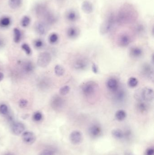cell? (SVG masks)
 Wrapping results in <instances>:
<instances>
[{
  "label": "cell",
  "mask_w": 154,
  "mask_h": 155,
  "mask_svg": "<svg viewBox=\"0 0 154 155\" xmlns=\"http://www.w3.org/2000/svg\"><path fill=\"white\" fill-rule=\"evenodd\" d=\"M137 17L134 8L130 4H125L119 11L116 21L119 24H127L134 21Z\"/></svg>",
  "instance_id": "1"
},
{
  "label": "cell",
  "mask_w": 154,
  "mask_h": 155,
  "mask_svg": "<svg viewBox=\"0 0 154 155\" xmlns=\"http://www.w3.org/2000/svg\"><path fill=\"white\" fill-rule=\"evenodd\" d=\"M98 89V85L94 81H89L86 82L82 86V92L87 97L92 96Z\"/></svg>",
  "instance_id": "2"
},
{
  "label": "cell",
  "mask_w": 154,
  "mask_h": 155,
  "mask_svg": "<svg viewBox=\"0 0 154 155\" xmlns=\"http://www.w3.org/2000/svg\"><path fill=\"white\" fill-rule=\"evenodd\" d=\"M115 21H116L115 16L113 14H110L100 27V31L101 34H105L109 32L114 26Z\"/></svg>",
  "instance_id": "3"
},
{
  "label": "cell",
  "mask_w": 154,
  "mask_h": 155,
  "mask_svg": "<svg viewBox=\"0 0 154 155\" xmlns=\"http://www.w3.org/2000/svg\"><path fill=\"white\" fill-rule=\"evenodd\" d=\"M140 100L146 102H151L154 99V91L152 88L146 87L142 89L141 91Z\"/></svg>",
  "instance_id": "4"
},
{
  "label": "cell",
  "mask_w": 154,
  "mask_h": 155,
  "mask_svg": "<svg viewBox=\"0 0 154 155\" xmlns=\"http://www.w3.org/2000/svg\"><path fill=\"white\" fill-rule=\"evenodd\" d=\"M52 56L49 53L44 52L39 54L37 64L41 67H46L51 62Z\"/></svg>",
  "instance_id": "5"
},
{
  "label": "cell",
  "mask_w": 154,
  "mask_h": 155,
  "mask_svg": "<svg viewBox=\"0 0 154 155\" xmlns=\"http://www.w3.org/2000/svg\"><path fill=\"white\" fill-rule=\"evenodd\" d=\"M141 74L144 76L149 79L153 82L154 81V69L150 64L144 63L142 64L141 69Z\"/></svg>",
  "instance_id": "6"
},
{
  "label": "cell",
  "mask_w": 154,
  "mask_h": 155,
  "mask_svg": "<svg viewBox=\"0 0 154 155\" xmlns=\"http://www.w3.org/2000/svg\"><path fill=\"white\" fill-rule=\"evenodd\" d=\"M64 99L58 95L54 96L51 101V106L56 110L62 109L65 105Z\"/></svg>",
  "instance_id": "7"
},
{
  "label": "cell",
  "mask_w": 154,
  "mask_h": 155,
  "mask_svg": "<svg viewBox=\"0 0 154 155\" xmlns=\"http://www.w3.org/2000/svg\"><path fill=\"white\" fill-rule=\"evenodd\" d=\"M89 62L84 58H80L75 60L73 64V67L76 70H84L88 67Z\"/></svg>",
  "instance_id": "8"
},
{
  "label": "cell",
  "mask_w": 154,
  "mask_h": 155,
  "mask_svg": "<svg viewBox=\"0 0 154 155\" xmlns=\"http://www.w3.org/2000/svg\"><path fill=\"white\" fill-rule=\"evenodd\" d=\"M69 139L73 144H79L82 141V134L79 131H73L70 134Z\"/></svg>",
  "instance_id": "9"
},
{
  "label": "cell",
  "mask_w": 154,
  "mask_h": 155,
  "mask_svg": "<svg viewBox=\"0 0 154 155\" xmlns=\"http://www.w3.org/2000/svg\"><path fill=\"white\" fill-rule=\"evenodd\" d=\"M106 87L109 91L113 93L120 88L119 80L115 78H110L106 82Z\"/></svg>",
  "instance_id": "10"
},
{
  "label": "cell",
  "mask_w": 154,
  "mask_h": 155,
  "mask_svg": "<svg viewBox=\"0 0 154 155\" xmlns=\"http://www.w3.org/2000/svg\"><path fill=\"white\" fill-rule=\"evenodd\" d=\"M48 8L46 5L43 3H38L35 7L34 11L37 17L42 18L43 16L48 11Z\"/></svg>",
  "instance_id": "11"
},
{
  "label": "cell",
  "mask_w": 154,
  "mask_h": 155,
  "mask_svg": "<svg viewBox=\"0 0 154 155\" xmlns=\"http://www.w3.org/2000/svg\"><path fill=\"white\" fill-rule=\"evenodd\" d=\"M22 137L23 141L28 144H32L36 141L35 136L31 131H27L24 132Z\"/></svg>",
  "instance_id": "12"
},
{
  "label": "cell",
  "mask_w": 154,
  "mask_h": 155,
  "mask_svg": "<svg viewBox=\"0 0 154 155\" xmlns=\"http://www.w3.org/2000/svg\"><path fill=\"white\" fill-rule=\"evenodd\" d=\"M42 19H43L44 23L46 25H53L56 22L57 18L55 15L49 10L43 16Z\"/></svg>",
  "instance_id": "13"
},
{
  "label": "cell",
  "mask_w": 154,
  "mask_h": 155,
  "mask_svg": "<svg viewBox=\"0 0 154 155\" xmlns=\"http://www.w3.org/2000/svg\"><path fill=\"white\" fill-rule=\"evenodd\" d=\"M102 132V129L99 125L94 124L90 126L89 129V133L92 137H97Z\"/></svg>",
  "instance_id": "14"
},
{
  "label": "cell",
  "mask_w": 154,
  "mask_h": 155,
  "mask_svg": "<svg viewBox=\"0 0 154 155\" xmlns=\"http://www.w3.org/2000/svg\"><path fill=\"white\" fill-rule=\"evenodd\" d=\"M131 41L132 39L130 36L126 33L120 35L118 39L119 45L121 47L127 46L131 42Z\"/></svg>",
  "instance_id": "15"
},
{
  "label": "cell",
  "mask_w": 154,
  "mask_h": 155,
  "mask_svg": "<svg viewBox=\"0 0 154 155\" xmlns=\"http://www.w3.org/2000/svg\"><path fill=\"white\" fill-rule=\"evenodd\" d=\"M47 25L43 21L37 22L35 24V30L39 35H45L47 30Z\"/></svg>",
  "instance_id": "16"
},
{
  "label": "cell",
  "mask_w": 154,
  "mask_h": 155,
  "mask_svg": "<svg viewBox=\"0 0 154 155\" xmlns=\"http://www.w3.org/2000/svg\"><path fill=\"white\" fill-rule=\"evenodd\" d=\"M11 129L13 134L19 135L22 133L25 129V126L23 124L20 122H16L12 124Z\"/></svg>",
  "instance_id": "17"
},
{
  "label": "cell",
  "mask_w": 154,
  "mask_h": 155,
  "mask_svg": "<svg viewBox=\"0 0 154 155\" xmlns=\"http://www.w3.org/2000/svg\"><path fill=\"white\" fill-rule=\"evenodd\" d=\"M114 94V100L118 102H123L126 96V92L120 88H119Z\"/></svg>",
  "instance_id": "18"
},
{
  "label": "cell",
  "mask_w": 154,
  "mask_h": 155,
  "mask_svg": "<svg viewBox=\"0 0 154 155\" xmlns=\"http://www.w3.org/2000/svg\"><path fill=\"white\" fill-rule=\"evenodd\" d=\"M79 31L78 28L75 26H71L68 28L67 31V35L68 37L71 39H74L78 36Z\"/></svg>",
  "instance_id": "19"
},
{
  "label": "cell",
  "mask_w": 154,
  "mask_h": 155,
  "mask_svg": "<svg viewBox=\"0 0 154 155\" xmlns=\"http://www.w3.org/2000/svg\"><path fill=\"white\" fill-rule=\"evenodd\" d=\"M129 54L133 58H138L143 54V51L138 47L134 46L130 49Z\"/></svg>",
  "instance_id": "20"
},
{
  "label": "cell",
  "mask_w": 154,
  "mask_h": 155,
  "mask_svg": "<svg viewBox=\"0 0 154 155\" xmlns=\"http://www.w3.org/2000/svg\"><path fill=\"white\" fill-rule=\"evenodd\" d=\"M148 105L147 102L142 100H139L136 104V109L139 112L144 113L147 112L148 109Z\"/></svg>",
  "instance_id": "21"
},
{
  "label": "cell",
  "mask_w": 154,
  "mask_h": 155,
  "mask_svg": "<svg viewBox=\"0 0 154 155\" xmlns=\"http://www.w3.org/2000/svg\"><path fill=\"white\" fill-rule=\"evenodd\" d=\"M66 18L68 21L74 22L77 20L78 15L76 11L71 10L67 12L66 15Z\"/></svg>",
  "instance_id": "22"
},
{
  "label": "cell",
  "mask_w": 154,
  "mask_h": 155,
  "mask_svg": "<svg viewBox=\"0 0 154 155\" xmlns=\"http://www.w3.org/2000/svg\"><path fill=\"white\" fill-rule=\"evenodd\" d=\"M82 9L86 14H90L93 11V6L92 3L89 1H84L82 4Z\"/></svg>",
  "instance_id": "23"
},
{
  "label": "cell",
  "mask_w": 154,
  "mask_h": 155,
  "mask_svg": "<svg viewBox=\"0 0 154 155\" xmlns=\"http://www.w3.org/2000/svg\"><path fill=\"white\" fill-rule=\"evenodd\" d=\"M112 135L116 139L121 140L125 137L124 132L119 129H114L112 130Z\"/></svg>",
  "instance_id": "24"
},
{
  "label": "cell",
  "mask_w": 154,
  "mask_h": 155,
  "mask_svg": "<svg viewBox=\"0 0 154 155\" xmlns=\"http://www.w3.org/2000/svg\"><path fill=\"white\" fill-rule=\"evenodd\" d=\"M8 3L11 9L16 10L21 6L22 0H8Z\"/></svg>",
  "instance_id": "25"
},
{
  "label": "cell",
  "mask_w": 154,
  "mask_h": 155,
  "mask_svg": "<svg viewBox=\"0 0 154 155\" xmlns=\"http://www.w3.org/2000/svg\"><path fill=\"white\" fill-rule=\"evenodd\" d=\"M11 23V20L8 16H4L0 18V26L2 28L8 27Z\"/></svg>",
  "instance_id": "26"
},
{
  "label": "cell",
  "mask_w": 154,
  "mask_h": 155,
  "mask_svg": "<svg viewBox=\"0 0 154 155\" xmlns=\"http://www.w3.org/2000/svg\"><path fill=\"white\" fill-rule=\"evenodd\" d=\"M22 69L26 73H30L33 71L34 66L31 62L26 61L23 64Z\"/></svg>",
  "instance_id": "27"
},
{
  "label": "cell",
  "mask_w": 154,
  "mask_h": 155,
  "mask_svg": "<svg viewBox=\"0 0 154 155\" xmlns=\"http://www.w3.org/2000/svg\"><path fill=\"white\" fill-rule=\"evenodd\" d=\"M127 115V113L123 109H120L117 111L115 113V117L116 119L119 121H123L125 119Z\"/></svg>",
  "instance_id": "28"
},
{
  "label": "cell",
  "mask_w": 154,
  "mask_h": 155,
  "mask_svg": "<svg viewBox=\"0 0 154 155\" xmlns=\"http://www.w3.org/2000/svg\"><path fill=\"white\" fill-rule=\"evenodd\" d=\"M13 34L15 42L16 43L20 42L22 38V33L21 30L17 28H15L13 30Z\"/></svg>",
  "instance_id": "29"
},
{
  "label": "cell",
  "mask_w": 154,
  "mask_h": 155,
  "mask_svg": "<svg viewBox=\"0 0 154 155\" xmlns=\"http://www.w3.org/2000/svg\"><path fill=\"white\" fill-rule=\"evenodd\" d=\"M54 72L56 75L59 77L63 76L65 74V70L64 68L61 65H57L54 68Z\"/></svg>",
  "instance_id": "30"
},
{
  "label": "cell",
  "mask_w": 154,
  "mask_h": 155,
  "mask_svg": "<svg viewBox=\"0 0 154 155\" xmlns=\"http://www.w3.org/2000/svg\"><path fill=\"white\" fill-rule=\"evenodd\" d=\"M138 84V80L134 77H130L128 81V84L130 88H135Z\"/></svg>",
  "instance_id": "31"
},
{
  "label": "cell",
  "mask_w": 154,
  "mask_h": 155,
  "mask_svg": "<svg viewBox=\"0 0 154 155\" xmlns=\"http://www.w3.org/2000/svg\"><path fill=\"white\" fill-rule=\"evenodd\" d=\"M31 19L28 16H25L22 18L21 21V24L23 27H27L31 23Z\"/></svg>",
  "instance_id": "32"
},
{
  "label": "cell",
  "mask_w": 154,
  "mask_h": 155,
  "mask_svg": "<svg viewBox=\"0 0 154 155\" xmlns=\"http://www.w3.org/2000/svg\"><path fill=\"white\" fill-rule=\"evenodd\" d=\"M71 88L68 85H65L63 87H61L59 90V93L62 96H65L67 95L70 92Z\"/></svg>",
  "instance_id": "33"
},
{
  "label": "cell",
  "mask_w": 154,
  "mask_h": 155,
  "mask_svg": "<svg viewBox=\"0 0 154 155\" xmlns=\"http://www.w3.org/2000/svg\"><path fill=\"white\" fill-rule=\"evenodd\" d=\"M58 39H59V36H58V35L57 33H53L49 36V42L51 44H54L57 42V41H58Z\"/></svg>",
  "instance_id": "34"
},
{
  "label": "cell",
  "mask_w": 154,
  "mask_h": 155,
  "mask_svg": "<svg viewBox=\"0 0 154 155\" xmlns=\"http://www.w3.org/2000/svg\"><path fill=\"white\" fill-rule=\"evenodd\" d=\"M39 155H55V151L52 149H46L43 150Z\"/></svg>",
  "instance_id": "35"
},
{
  "label": "cell",
  "mask_w": 154,
  "mask_h": 155,
  "mask_svg": "<svg viewBox=\"0 0 154 155\" xmlns=\"http://www.w3.org/2000/svg\"><path fill=\"white\" fill-rule=\"evenodd\" d=\"M0 113L4 115L8 114V108L6 105L5 104H1L0 105Z\"/></svg>",
  "instance_id": "36"
},
{
  "label": "cell",
  "mask_w": 154,
  "mask_h": 155,
  "mask_svg": "<svg viewBox=\"0 0 154 155\" xmlns=\"http://www.w3.org/2000/svg\"><path fill=\"white\" fill-rule=\"evenodd\" d=\"M43 115L41 113L39 112H37L33 114V120L36 121H39L42 120L43 119Z\"/></svg>",
  "instance_id": "37"
},
{
  "label": "cell",
  "mask_w": 154,
  "mask_h": 155,
  "mask_svg": "<svg viewBox=\"0 0 154 155\" xmlns=\"http://www.w3.org/2000/svg\"><path fill=\"white\" fill-rule=\"evenodd\" d=\"M22 49L25 52L28 54L30 55L31 53V48H30V46H28L27 44L25 43L23 44L21 46Z\"/></svg>",
  "instance_id": "38"
},
{
  "label": "cell",
  "mask_w": 154,
  "mask_h": 155,
  "mask_svg": "<svg viewBox=\"0 0 154 155\" xmlns=\"http://www.w3.org/2000/svg\"><path fill=\"white\" fill-rule=\"evenodd\" d=\"M34 45L36 48H41L43 46V42L40 39H37L34 42Z\"/></svg>",
  "instance_id": "39"
},
{
  "label": "cell",
  "mask_w": 154,
  "mask_h": 155,
  "mask_svg": "<svg viewBox=\"0 0 154 155\" xmlns=\"http://www.w3.org/2000/svg\"><path fill=\"white\" fill-rule=\"evenodd\" d=\"M28 104V102L27 100L25 99H21L19 102V106L21 108H25L27 107Z\"/></svg>",
  "instance_id": "40"
},
{
  "label": "cell",
  "mask_w": 154,
  "mask_h": 155,
  "mask_svg": "<svg viewBox=\"0 0 154 155\" xmlns=\"http://www.w3.org/2000/svg\"><path fill=\"white\" fill-rule=\"evenodd\" d=\"M145 155H154V149L153 147H149L145 151Z\"/></svg>",
  "instance_id": "41"
},
{
  "label": "cell",
  "mask_w": 154,
  "mask_h": 155,
  "mask_svg": "<svg viewBox=\"0 0 154 155\" xmlns=\"http://www.w3.org/2000/svg\"><path fill=\"white\" fill-rule=\"evenodd\" d=\"M42 82L40 83L39 85L40 87L42 88H45L47 87L49 85V83H48V81L47 80H45V79H43L42 80Z\"/></svg>",
  "instance_id": "42"
},
{
  "label": "cell",
  "mask_w": 154,
  "mask_h": 155,
  "mask_svg": "<svg viewBox=\"0 0 154 155\" xmlns=\"http://www.w3.org/2000/svg\"><path fill=\"white\" fill-rule=\"evenodd\" d=\"M92 70L94 73L97 74L99 72L98 67L94 63L92 65Z\"/></svg>",
  "instance_id": "43"
},
{
  "label": "cell",
  "mask_w": 154,
  "mask_h": 155,
  "mask_svg": "<svg viewBox=\"0 0 154 155\" xmlns=\"http://www.w3.org/2000/svg\"><path fill=\"white\" fill-rule=\"evenodd\" d=\"M5 45V41L3 38L1 37H0V48H1L2 47L4 46Z\"/></svg>",
  "instance_id": "44"
},
{
  "label": "cell",
  "mask_w": 154,
  "mask_h": 155,
  "mask_svg": "<svg viewBox=\"0 0 154 155\" xmlns=\"http://www.w3.org/2000/svg\"><path fill=\"white\" fill-rule=\"evenodd\" d=\"M124 155H134L132 152L129 151H126L125 152Z\"/></svg>",
  "instance_id": "45"
},
{
  "label": "cell",
  "mask_w": 154,
  "mask_h": 155,
  "mask_svg": "<svg viewBox=\"0 0 154 155\" xmlns=\"http://www.w3.org/2000/svg\"><path fill=\"white\" fill-rule=\"evenodd\" d=\"M4 78V74L0 72V81H1Z\"/></svg>",
  "instance_id": "46"
},
{
  "label": "cell",
  "mask_w": 154,
  "mask_h": 155,
  "mask_svg": "<svg viewBox=\"0 0 154 155\" xmlns=\"http://www.w3.org/2000/svg\"><path fill=\"white\" fill-rule=\"evenodd\" d=\"M4 155H13V154H12V153H6V154H5Z\"/></svg>",
  "instance_id": "47"
}]
</instances>
